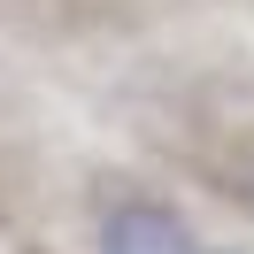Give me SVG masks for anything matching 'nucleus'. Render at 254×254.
Instances as JSON below:
<instances>
[{"mask_svg": "<svg viewBox=\"0 0 254 254\" xmlns=\"http://www.w3.org/2000/svg\"><path fill=\"white\" fill-rule=\"evenodd\" d=\"M93 254H200L192 223L177 216L170 200H146V192H124V200L100 208Z\"/></svg>", "mask_w": 254, "mask_h": 254, "instance_id": "nucleus-1", "label": "nucleus"}, {"mask_svg": "<svg viewBox=\"0 0 254 254\" xmlns=\"http://www.w3.org/2000/svg\"><path fill=\"white\" fill-rule=\"evenodd\" d=\"M200 254H231V247H200Z\"/></svg>", "mask_w": 254, "mask_h": 254, "instance_id": "nucleus-2", "label": "nucleus"}]
</instances>
